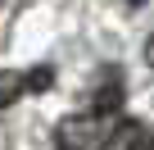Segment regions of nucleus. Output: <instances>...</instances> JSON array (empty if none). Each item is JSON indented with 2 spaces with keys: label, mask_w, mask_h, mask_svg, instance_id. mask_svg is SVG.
I'll return each instance as SVG.
<instances>
[{
  "label": "nucleus",
  "mask_w": 154,
  "mask_h": 150,
  "mask_svg": "<svg viewBox=\"0 0 154 150\" xmlns=\"http://www.w3.org/2000/svg\"><path fill=\"white\" fill-rule=\"evenodd\" d=\"M50 82H54V73H50V68H32V73H27V91H45Z\"/></svg>",
  "instance_id": "20e7f679"
},
{
  "label": "nucleus",
  "mask_w": 154,
  "mask_h": 150,
  "mask_svg": "<svg viewBox=\"0 0 154 150\" xmlns=\"http://www.w3.org/2000/svg\"><path fill=\"white\" fill-rule=\"evenodd\" d=\"M145 59H149V64H154V41H149V46H145Z\"/></svg>",
  "instance_id": "423d86ee"
},
{
  "label": "nucleus",
  "mask_w": 154,
  "mask_h": 150,
  "mask_svg": "<svg viewBox=\"0 0 154 150\" xmlns=\"http://www.w3.org/2000/svg\"><path fill=\"white\" fill-rule=\"evenodd\" d=\"M23 91H27V73L0 68V109H9L14 100H23Z\"/></svg>",
  "instance_id": "7ed1b4c3"
},
{
  "label": "nucleus",
  "mask_w": 154,
  "mask_h": 150,
  "mask_svg": "<svg viewBox=\"0 0 154 150\" xmlns=\"http://www.w3.org/2000/svg\"><path fill=\"white\" fill-rule=\"evenodd\" d=\"M95 114L86 109V114H68L59 127H54V150H91V141L100 136L95 132Z\"/></svg>",
  "instance_id": "f257e3e1"
},
{
  "label": "nucleus",
  "mask_w": 154,
  "mask_h": 150,
  "mask_svg": "<svg viewBox=\"0 0 154 150\" xmlns=\"http://www.w3.org/2000/svg\"><path fill=\"white\" fill-rule=\"evenodd\" d=\"M131 5H140V0H131Z\"/></svg>",
  "instance_id": "0eeeda50"
},
{
  "label": "nucleus",
  "mask_w": 154,
  "mask_h": 150,
  "mask_svg": "<svg viewBox=\"0 0 154 150\" xmlns=\"http://www.w3.org/2000/svg\"><path fill=\"white\" fill-rule=\"evenodd\" d=\"M140 141H145V127L136 118H122L109 132H100V145L95 150H140Z\"/></svg>",
  "instance_id": "f03ea898"
},
{
  "label": "nucleus",
  "mask_w": 154,
  "mask_h": 150,
  "mask_svg": "<svg viewBox=\"0 0 154 150\" xmlns=\"http://www.w3.org/2000/svg\"><path fill=\"white\" fill-rule=\"evenodd\" d=\"M140 150H154V132H149V136H145V141H140Z\"/></svg>",
  "instance_id": "39448f33"
}]
</instances>
